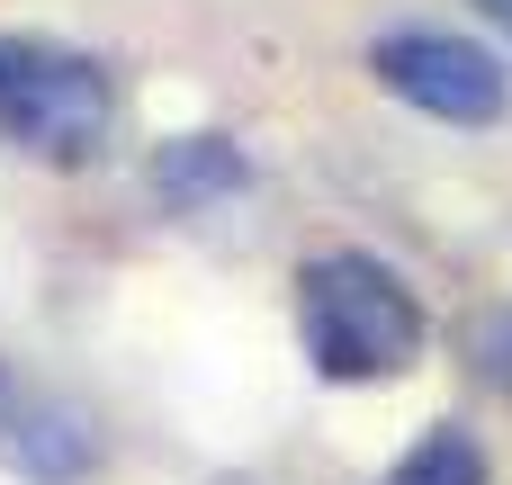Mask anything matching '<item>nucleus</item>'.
Segmentation results:
<instances>
[{
	"instance_id": "6",
	"label": "nucleus",
	"mask_w": 512,
	"mask_h": 485,
	"mask_svg": "<svg viewBox=\"0 0 512 485\" xmlns=\"http://www.w3.org/2000/svg\"><path fill=\"white\" fill-rule=\"evenodd\" d=\"M378 485H486V441L468 423H432Z\"/></svg>"
},
{
	"instance_id": "2",
	"label": "nucleus",
	"mask_w": 512,
	"mask_h": 485,
	"mask_svg": "<svg viewBox=\"0 0 512 485\" xmlns=\"http://www.w3.org/2000/svg\"><path fill=\"white\" fill-rule=\"evenodd\" d=\"M117 135V81L99 54L63 45V36H27L0 27V144H18L27 162L81 171L99 162Z\"/></svg>"
},
{
	"instance_id": "7",
	"label": "nucleus",
	"mask_w": 512,
	"mask_h": 485,
	"mask_svg": "<svg viewBox=\"0 0 512 485\" xmlns=\"http://www.w3.org/2000/svg\"><path fill=\"white\" fill-rule=\"evenodd\" d=\"M477 351H486V369H495V378L512 387V315H495V324L477 333Z\"/></svg>"
},
{
	"instance_id": "3",
	"label": "nucleus",
	"mask_w": 512,
	"mask_h": 485,
	"mask_svg": "<svg viewBox=\"0 0 512 485\" xmlns=\"http://www.w3.org/2000/svg\"><path fill=\"white\" fill-rule=\"evenodd\" d=\"M369 72H378V90H396L405 108H423L441 126H495L512 108L504 54L459 27H387L369 45Z\"/></svg>"
},
{
	"instance_id": "5",
	"label": "nucleus",
	"mask_w": 512,
	"mask_h": 485,
	"mask_svg": "<svg viewBox=\"0 0 512 485\" xmlns=\"http://www.w3.org/2000/svg\"><path fill=\"white\" fill-rule=\"evenodd\" d=\"M243 189H252V162H243L234 135H171L153 153V198L162 207H225Z\"/></svg>"
},
{
	"instance_id": "8",
	"label": "nucleus",
	"mask_w": 512,
	"mask_h": 485,
	"mask_svg": "<svg viewBox=\"0 0 512 485\" xmlns=\"http://www.w3.org/2000/svg\"><path fill=\"white\" fill-rule=\"evenodd\" d=\"M486 9H495V18H504V27H512V0H486Z\"/></svg>"
},
{
	"instance_id": "4",
	"label": "nucleus",
	"mask_w": 512,
	"mask_h": 485,
	"mask_svg": "<svg viewBox=\"0 0 512 485\" xmlns=\"http://www.w3.org/2000/svg\"><path fill=\"white\" fill-rule=\"evenodd\" d=\"M0 468L27 485H81L99 468V441H90V423L72 414V405H54V396H36L9 360H0Z\"/></svg>"
},
{
	"instance_id": "1",
	"label": "nucleus",
	"mask_w": 512,
	"mask_h": 485,
	"mask_svg": "<svg viewBox=\"0 0 512 485\" xmlns=\"http://www.w3.org/2000/svg\"><path fill=\"white\" fill-rule=\"evenodd\" d=\"M297 333H306V369L324 387H378L405 378L432 342V315L414 297V279L378 252H315L297 270Z\"/></svg>"
}]
</instances>
